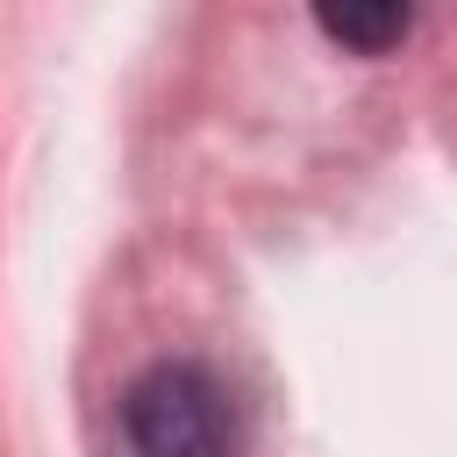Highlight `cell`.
Here are the masks:
<instances>
[{"instance_id":"obj_1","label":"cell","mask_w":457,"mask_h":457,"mask_svg":"<svg viewBox=\"0 0 457 457\" xmlns=\"http://www.w3.org/2000/svg\"><path fill=\"white\" fill-rule=\"evenodd\" d=\"M121 428H129L136 457H236L243 450L236 393L193 357L150 364L121 393Z\"/></svg>"},{"instance_id":"obj_2","label":"cell","mask_w":457,"mask_h":457,"mask_svg":"<svg viewBox=\"0 0 457 457\" xmlns=\"http://www.w3.org/2000/svg\"><path fill=\"white\" fill-rule=\"evenodd\" d=\"M314 21H321V36H336V43L364 50V57H378V50H393V43L407 36V21H414V14L386 0V7H321Z\"/></svg>"}]
</instances>
